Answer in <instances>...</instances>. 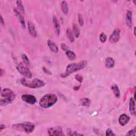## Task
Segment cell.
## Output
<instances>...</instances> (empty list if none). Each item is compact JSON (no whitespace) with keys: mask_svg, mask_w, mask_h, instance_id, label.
Returning a JSON list of instances; mask_svg holds the SVG:
<instances>
[{"mask_svg":"<svg viewBox=\"0 0 136 136\" xmlns=\"http://www.w3.org/2000/svg\"><path fill=\"white\" fill-rule=\"evenodd\" d=\"M106 135L108 136H115V135L113 133V132L112 131V130L110 129H108L106 130Z\"/></svg>","mask_w":136,"mask_h":136,"instance_id":"obj_29","label":"cell"},{"mask_svg":"<svg viewBox=\"0 0 136 136\" xmlns=\"http://www.w3.org/2000/svg\"><path fill=\"white\" fill-rule=\"evenodd\" d=\"M87 65V61H83L76 63H71L67 66L65 73L62 77H65L72 73L84 69Z\"/></svg>","mask_w":136,"mask_h":136,"instance_id":"obj_3","label":"cell"},{"mask_svg":"<svg viewBox=\"0 0 136 136\" xmlns=\"http://www.w3.org/2000/svg\"><path fill=\"white\" fill-rule=\"evenodd\" d=\"M52 21L54 29H55V32L57 35H59L60 33V24L59 21L55 16H54L53 17Z\"/></svg>","mask_w":136,"mask_h":136,"instance_id":"obj_10","label":"cell"},{"mask_svg":"<svg viewBox=\"0 0 136 136\" xmlns=\"http://www.w3.org/2000/svg\"><path fill=\"white\" fill-rule=\"evenodd\" d=\"M112 90L113 92L114 95L116 97L119 98L120 96V92L119 91V89L116 85H113L111 87Z\"/></svg>","mask_w":136,"mask_h":136,"instance_id":"obj_18","label":"cell"},{"mask_svg":"<svg viewBox=\"0 0 136 136\" xmlns=\"http://www.w3.org/2000/svg\"><path fill=\"white\" fill-rule=\"evenodd\" d=\"M5 128V126L4 125H3V124H1V126H0V130L2 131L3 129H4Z\"/></svg>","mask_w":136,"mask_h":136,"instance_id":"obj_33","label":"cell"},{"mask_svg":"<svg viewBox=\"0 0 136 136\" xmlns=\"http://www.w3.org/2000/svg\"><path fill=\"white\" fill-rule=\"evenodd\" d=\"M57 100V96L53 94H48L44 96L40 102V106L43 108H48L55 104Z\"/></svg>","mask_w":136,"mask_h":136,"instance_id":"obj_2","label":"cell"},{"mask_svg":"<svg viewBox=\"0 0 136 136\" xmlns=\"http://www.w3.org/2000/svg\"><path fill=\"white\" fill-rule=\"evenodd\" d=\"M132 19H133V14H132L131 11L129 10L127 11L126 21L127 26L129 27V28H131L132 26Z\"/></svg>","mask_w":136,"mask_h":136,"instance_id":"obj_12","label":"cell"},{"mask_svg":"<svg viewBox=\"0 0 136 136\" xmlns=\"http://www.w3.org/2000/svg\"><path fill=\"white\" fill-rule=\"evenodd\" d=\"M73 34H74V35L76 37H79L80 35V29L78 26L76 24H74L73 25Z\"/></svg>","mask_w":136,"mask_h":136,"instance_id":"obj_20","label":"cell"},{"mask_svg":"<svg viewBox=\"0 0 136 136\" xmlns=\"http://www.w3.org/2000/svg\"><path fill=\"white\" fill-rule=\"evenodd\" d=\"M12 128L15 130L24 131L26 133L29 134L32 133L34 131L35 129V125L31 122H26L14 124Z\"/></svg>","mask_w":136,"mask_h":136,"instance_id":"obj_5","label":"cell"},{"mask_svg":"<svg viewBox=\"0 0 136 136\" xmlns=\"http://www.w3.org/2000/svg\"><path fill=\"white\" fill-rule=\"evenodd\" d=\"M105 65L107 68H112L114 66V61L112 57H107L105 61Z\"/></svg>","mask_w":136,"mask_h":136,"instance_id":"obj_17","label":"cell"},{"mask_svg":"<svg viewBox=\"0 0 136 136\" xmlns=\"http://www.w3.org/2000/svg\"><path fill=\"white\" fill-rule=\"evenodd\" d=\"M81 104L84 106H89L90 105L91 100L87 98H85L80 100Z\"/></svg>","mask_w":136,"mask_h":136,"instance_id":"obj_23","label":"cell"},{"mask_svg":"<svg viewBox=\"0 0 136 136\" xmlns=\"http://www.w3.org/2000/svg\"><path fill=\"white\" fill-rule=\"evenodd\" d=\"M21 83L24 86L30 88H41L45 86V83L43 81L36 78L30 80L27 78H22L21 79Z\"/></svg>","mask_w":136,"mask_h":136,"instance_id":"obj_4","label":"cell"},{"mask_svg":"<svg viewBox=\"0 0 136 136\" xmlns=\"http://www.w3.org/2000/svg\"><path fill=\"white\" fill-rule=\"evenodd\" d=\"M106 38H107L106 36L105 35V34L104 33H102L100 35L99 39H100V41L101 42H102V43L105 42L106 41Z\"/></svg>","mask_w":136,"mask_h":136,"instance_id":"obj_26","label":"cell"},{"mask_svg":"<svg viewBox=\"0 0 136 136\" xmlns=\"http://www.w3.org/2000/svg\"><path fill=\"white\" fill-rule=\"evenodd\" d=\"M14 11L15 13L16 14L17 16L18 17L19 21H20V24H21L22 27L23 28H25V22L24 17H23V16L21 15L20 12H19V11L18 10L14 9Z\"/></svg>","mask_w":136,"mask_h":136,"instance_id":"obj_16","label":"cell"},{"mask_svg":"<svg viewBox=\"0 0 136 136\" xmlns=\"http://www.w3.org/2000/svg\"><path fill=\"white\" fill-rule=\"evenodd\" d=\"M22 59L23 62H24V64L28 66V65H30L29 60L28 59V57H27V56L26 55H25V54H23L22 56Z\"/></svg>","mask_w":136,"mask_h":136,"instance_id":"obj_25","label":"cell"},{"mask_svg":"<svg viewBox=\"0 0 136 136\" xmlns=\"http://www.w3.org/2000/svg\"><path fill=\"white\" fill-rule=\"evenodd\" d=\"M66 55H67L68 59L70 60H73L75 59L76 58V54L70 50H67V51H65Z\"/></svg>","mask_w":136,"mask_h":136,"instance_id":"obj_21","label":"cell"},{"mask_svg":"<svg viewBox=\"0 0 136 136\" xmlns=\"http://www.w3.org/2000/svg\"><path fill=\"white\" fill-rule=\"evenodd\" d=\"M22 63H19L17 66V69L20 72V74L25 77L26 78L30 79L32 77V73H31L29 69Z\"/></svg>","mask_w":136,"mask_h":136,"instance_id":"obj_6","label":"cell"},{"mask_svg":"<svg viewBox=\"0 0 136 136\" xmlns=\"http://www.w3.org/2000/svg\"><path fill=\"white\" fill-rule=\"evenodd\" d=\"M48 134L49 136H63V131L61 127H54L50 128L48 130Z\"/></svg>","mask_w":136,"mask_h":136,"instance_id":"obj_7","label":"cell"},{"mask_svg":"<svg viewBox=\"0 0 136 136\" xmlns=\"http://www.w3.org/2000/svg\"><path fill=\"white\" fill-rule=\"evenodd\" d=\"M21 98L24 102L30 104H34L36 102V97L32 95H23Z\"/></svg>","mask_w":136,"mask_h":136,"instance_id":"obj_9","label":"cell"},{"mask_svg":"<svg viewBox=\"0 0 136 136\" xmlns=\"http://www.w3.org/2000/svg\"><path fill=\"white\" fill-rule=\"evenodd\" d=\"M78 20H79V23L80 26H83L84 25V20H83L82 15L80 13L78 14Z\"/></svg>","mask_w":136,"mask_h":136,"instance_id":"obj_27","label":"cell"},{"mask_svg":"<svg viewBox=\"0 0 136 136\" xmlns=\"http://www.w3.org/2000/svg\"><path fill=\"white\" fill-rule=\"evenodd\" d=\"M28 28L30 34L33 37H36L37 36V33L35 29V27L31 22L28 23Z\"/></svg>","mask_w":136,"mask_h":136,"instance_id":"obj_14","label":"cell"},{"mask_svg":"<svg viewBox=\"0 0 136 136\" xmlns=\"http://www.w3.org/2000/svg\"><path fill=\"white\" fill-rule=\"evenodd\" d=\"M47 44L49 49L52 52L55 53H57L58 52V47L51 40L47 41Z\"/></svg>","mask_w":136,"mask_h":136,"instance_id":"obj_13","label":"cell"},{"mask_svg":"<svg viewBox=\"0 0 136 136\" xmlns=\"http://www.w3.org/2000/svg\"><path fill=\"white\" fill-rule=\"evenodd\" d=\"M43 69L44 72L45 73H47V74H48V75H51V74H52L51 72H50L48 70H47L46 68L43 67Z\"/></svg>","mask_w":136,"mask_h":136,"instance_id":"obj_32","label":"cell"},{"mask_svg":"<svg viewBox=\"0 0 136 136\" xmlns=\"http://www.w3.org/2000/svg\"><path fill=\"white\" fill-rule=\"evenodd\" d=\"M134 35H136V33H135V30H136V27H135V28H134Z\"/></svg>","mask_w":136,"mask_h":136,"instance_id":"obj_35","label":"cell"},{"mask_svg":"<svg viewBox=\"0 0 136 136\" xmlns=\"http://www.w3.org/2000/svg\"><path fill=\"white\" fill-rule=\"evenodd\" d=\"M76 79L78 81H79L80 83L82 82L83 77H81V76H80V75H76Z\"/></svg>","mask_w":136,"mask_h":136,"instance_id":"obj_30","label":"cell"},{"mask_svg":"<svg viewBox=\"0 0 136 136\" xmlns=\"http://www.w3.org/2000/svg\"><path fill=\"white\" fill-rule=\"evenodd\" d=\"M66 33H67V36L69 40H70V41L71 42H74V41H75L74 36H73V34L71 32V31L70 30V29H68L67 30V32H66Z\"/></svg>","mask_w":136,"mask_h":136,"instance_id":"obj_22","label":"cell"},{"mask_svg":"<svg viewBox=\"0 0 136 136\" xmlns=\"http://www.w3.org/2000/svg\"><path fill=\"white\" fill-rule=\"evenodd\" d=\"M1 23L3 25H4V21H3V19L2 15H1Z\"/></svg>","mask_w":136,"mask_h":136,"instance_id":"obj_34","label":"cell"},{"mask_svg":"<svg viewBox=\"0 0 136 136\" xmlns=\"http://www.w3.org/2000/svg\"><path fill=\"white\" fill-rule=\"evenodd\" d=\"M130 118L127 115L123 114L120 115L119 119V123L121 124V126H125L126 124L129 121Z\"/></svg>","mask_w":136,"mask_h":136,"instance_id":"obj_11","label":"cell"},{"mask_svg":"<svg viewBox=\"0 0 136 136\" xmlns=\"http://www.w3.org/2000/svg\"><path fill=\"white\" fill-rule=\"evenodd\" d=\"M120 30L118 29H115L110 37L109 41L111 43H115L118 42V41L120 39Z\"/></svg>","mask_w":136,"mask_h":136,"instance_id":"obj_8","label":"cell"},{"mask_svg":"<svg viewBox=\"0 0 136 136\" xmlns=\"http://www.w3.org/2000/svg\"><path fill=\"white\" fill-rule=\"evenodd\" d=\"M17 4L18 9H19V11H20V12L24 13L25 10H24V6H23V5H22V2L21 1H17Z\"/></svg>","mask_w":136,"mask_h":136,"instance_id":"obj_24","label":"cell"},{"mask_svg":"<svg viewBox=\"0 0 136 136\" xmlns=\"http://www.w3.org/2000/svg\"><path fill=\"white\" fill-rule=\"evenodd\" d=\"M61 9L63 12L67 14L68 13L69 11V7L68 5V3L66 1H62L61 3Z\"/></svg>","mask_w":136,"mask_h":136,"instance_id":"obj_19","label":"cell"},{"mask_svg":"<svg viewBox=\"0 0 136 136\" xmlns=\"http://www.w3.org/2000/svg\"><path fill=\"white\" fill-rule=\"evenodd\" d=\"M136 133V128H134L133 129L130 130L126 134V136H135Z\"/></svg>","mask_w":136,"mask_h":136,"instance_id":"obj_28","label":"cell"},{"mask_svg":"<svg viewBox=\"0 0 136 136\" xmlns=\"http://www.w3.org/2000/svg\"><path fill=\"white\" fill-rule=\"evenodd\" d=\"M1 96L4 99H1L0 100L1 106H5L6 105L12 103L15 98L14 92L10 89H3L1 91Z\"/></svg>","mask_w":136,"mask_h":136,"instance_id":"obj_1","label":"cell"},{"mask_svg":"<svg viewBox=\"0 0 136 136\" xmlns=\"http://www.w3.org/2000/svg\"><path fill=\"white\" fill-rule=\"evenodd\" d=\"M135 100L132 97L130 99V107L129 110L130 113L132 115H136V107H135Z\"/></svg>","mask_w":136,"mask_h":136,"instance_id":"obj_15","label":"cell"},{"mask_svg":"<svg viewBox=\"0 0 136 136\" xmlns=\"http://www.w3.org/2000/svg\"><path fill=\"white\" fill-rule=\"evenodd\" d=\"M61 48L63 50H65V51H67V50H68V46L66 45L65 44H63V43H62L61 44Z\"/></svg>","mask_w":136,"mask_h":136,"instance_id":"obj_31","label":"cell"}]
</instances>
